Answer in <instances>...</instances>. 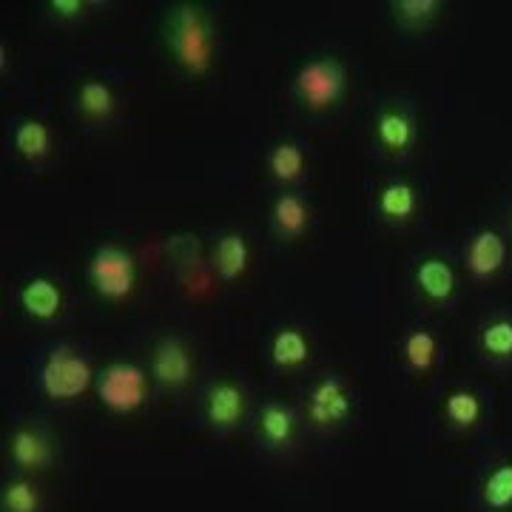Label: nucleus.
Returning <instances> with one entry per match:
<instances>
[{
  "label": "nucleus",
  "instance_id": "obj_1",
  "mask_svg": "<svg viewBox=\"0 0 512 512\" xmlns=\"http://www.w3.org/2000/svg\"><path fill=\"white\" fill-rule=\"evenodd\" d=\"M168 46L185 72L205 74L214 63L211 26L197 6L180 3L168 15Z\"/></svg>",
  "mask_w": 512,
  "mask_h": 512
},
{
  "label": "nucleus",
  "instance_id": "obj_2",
  "mask_svg": "<svg viewBox=\"0 0 512 512\" xmlns=\"http://www.w3.org/2000/svg\"><path fill=\"white\" fill-rule=\"evenodd\" d=\"M296 94L299 100L311 111H325L330 106H336L345 94L348 77L345 69L336 57H316L308 60L299 72H296Z\"/></svg>",
  "mask_w": 512,
  "mask_h": 512
},
{
  "label": "nucleus",
  "instance_id": "obj_3",
  "mask_svg": "<svg viewBox=\"0 0 512 512\" xmlns=\"http://www.w3.org/2000/svg\"><path fill=\"white\" fill-rule=\"evenodd\" d=\"M89 384H92V367L86 365L83 356H77L69 348L52 350L40 370V387L55 402L77 399L80 393L89 390Z\"/></svg>",
  "mask_w": 512,
  "mask_h": 512
},
{
  "label": "nucleus",
  "instance_id": "obj_4",
  "mask_svg": "<svg viewBox=\"0 0 512 512\" xmlns=\"http://www.w3.org/2000/svg\"><path fill=\"white\" fill-rule=\"evenodd\" d=\"M97 396L111 410L131 413L146 402V376L137 365H126V362L109 365L97 379Z\"/></svg>",
  "mask_w": 512,
  "mask_h": 512
},
{
  "label": "nucleus",
  "instance_id": "obj_5",
  "mask_svg": "<svg viewBox=\"0 0 512 512\" xmlns=\"http://www.w3.org/2000/svg\"><path fill=\"white\" fill-rule=\"evenodd\" d=\"M89 276H92V285L97 288V293H103L109 299H123L134 288L137 268H134L131 254L114 248V245H106L92 256Z\"/></svg>",
  "mask_w": 512,
  "mask_h": 512
},
{
  "label": "nucleus",
  "instance_id": "obj_6",
  "mask_svg": "<svg viewBox=\"0 0 512 512\" xmlns=\"http://www.w3.org/2000/svg\"><path fill=\"white\" fill-rule=\"evenodd\" d=\"M376 140L387 154H407L416 143V120L407 109L390 106L376 117Z\"/></svg>",
  "mask_w": 512,
  "mask_h": 512
},
{
  "label": "nucleus",
  "instance_id": "obj_7",
  "mask_svg": "<svg viewBox=\"0 0 512 512\" xmlns=\"http://www.w3.org/2000/svg\"><path fill=\"white\" fill-rule=\"evenodd\" d=\"M464 259H467V268L476 279H490L504 268L507 242L498 231H478L476 237L470 239Z\"/></svg>",
  "mask_w": 512,
  "mask_h": 512
},
{
  "label": "nucleus",
  "instance_id": "obj_8",
  "mask_svg": "<svg viewBox=\"0 0 512 512\" xmlns=\"http://www.w3.org/2000/svg\"><path fill=\"white\" fill-rule=\"evenodd\" d=\"M308 413L316 424H339L350 416V396L339 379H325L316 384L308 402Z\"/></svg>",
  "mask_w": 512,
  "mask_h": 512
},
{
  "label": "nucleus",
  "instance_id": "obj_9",
  "mask_svg": "<svg viewBox=\"0 0 512 512\" xmlns=\"http://www.w3.org/2000/svg\"><path fill=\"white\" fill-rule=\"evenodd\" d=\"M154 379L165 387H183L191 379V353L183 342L177 339H165L160 348L154 350Z\"/></svg>",
  "mask_w": 512,
  "mask_h": 512
},
{
  "label": "nucleus",
  "instance_id": "obj_10",
  "mask_svg": "<svg viewBox=\"0 0 512 512\" xmlns=\"http://www.w3.org/2000/svg\"><path fill=\"white\" fill-rule=\"evenodd\" d=\"M416 285L430 302L441 305V302H450L456 293V274L447 259L430 256V259H421L416 268Z\"/></svg>",
  "mask_w": 512,
  "mask_h": 512
},
{
  "label": "nucleus",
  "instance_id": "obj_11",
  "mask_svg": "<svg viewBox=\"0 0 512 512\" xmlns=\"http://www.w3.org/2000/svg\"><path fill=\"white\" fill-rule=\"evenodd\" d=\"M242 410H245V396H242L237 384L220 382L211 387L208 402H205V413H208V421L214 427H220V430L234 427L242 419Z\"/></svg>",
  "mask_w": 512,
  "mask_h": 512
},
{
  "label": "nucleus",
  "instance_id": "obj_12",
  "mask_svg": "<svg viewBox=\"0 0 512 512\" xmlns=\"http://www.w3.org/2000/svg\"><path fill=\"white\" fill-rule=\"evenodd\" d=\"M20 305L26 308L29 316H35V319H52L60 311V291H57V285L52 279L37 276V279L23 285Z\"/></svg>",
  "mask_w": 512,
  "mask_h": 512
},
{
  "label": "nucleus",
  "instance_id": "obj_13",
  "mask_svg": "<svg viewBox=\"0 0 512 512\" xmlns=\"http://www.w3.org/2000/svg\"><path fill=\"white\" fill-rule=\"evenodd\" d=\"M12 458L23 470H40L52 461V444L37 430H18L12 436Z\"/></svg>",
  "mask_w": 512,
  "mask_h": 512
},
{
  "label": "nucleus",
  "instance_id": "obj_14",
  "mask_svg": "<svg viewBox=\"0 0 512 512\" xmlns=\"http://www.w3.org/2000/svg\"><path fill=\"white\" fill-rule=\"evenodd\" d=\"M419 208V197H416V188L404 180L396 183H387L379 194V211H382L384 220L390 222H407Z\"/></svg>",
  "mask_w": 512,
  "mask_h": 512
},
{
  "label": "nucleus",
  "instance_id": "obj_15",
  "mask_svg": "<svg viewBox=\"0 0 512 512\" xmlns=\"http://www.w3.org/2000/svg\"><path fill=\"white\" fill-rule=\"evenodd\" d=\"M481 504L490 512L512 510V461H501L481 484Z\"/></svg>",
  "mask_w": 512,
  "mask_h": 512
},
{
  "label": "nucleus",
  "instance_id": "obj_16",
  "mask_svg": "<svg viewBox=\"0 0 512 512\" xmlns=\"http://www.w3.org/2000/svg\"><path fill=\"white\" fill-rule=\"evenodd\" d=\"M293 430H296V419L288 407L282 404H265L262 413H259V433L262 439L268 441L271 447H285L293 439Z\"/></svg>",
  "mask_w": 512,
  "mask_h": 512
},
{
  "label": "nucleus",
  "instance_id": "obj_17",
  "mask_svg": "<svg viewBox=\"0 0 512 512\" xmlns=\"http://www.w3.org/2000/svg\"><path fill=\"white\" fill-rule=\"evenodd\" d=\"M444 416L450 419V424H456L461 430H470L484 416V404H481V399L473 390H453L447 396V402H444Z\"/></svg>",
  "mask_w": 512,
  "mask_h": 512
},
{
  "label": "nucleus",
  "instance_id": "obj_18",
  "mask_svg": "<svg viewBox=\"0 0 512 512\" xmlns=\"http://www.w3.org/2000/svg\"><path fill=\"white\" fill-rule=\"evenodd\" d=\"M214 262H217V271H220L222 279H237L248 268V242L239 234H225L217 242Z\"/></svg>",
  "mask_w": 512,
  "mask_h": 512
},
{
  "label": "nucleus",
  "instance_id": "obj_19",
  "mask_svg": "<svg viewBox=\"0 0 512 512\" xmlns=\"http://www.w3.org/2000/svg\"><path fill=\"white\" fill-rule=\"evenodd\" d=\"M404 359L407 365L413 367L416 373H427L430 367L436 365L439 359V342L430 330H413L407 339H404Z\"/></svg>",
  "mask_w": 512,
  "mask_h": 512
},
{
  "label": "nucleus",
  "instance_id": "obj_20",
  "mask_svg": "<svg viewBox=\"0 0 512 512\" xmlns=\"http://www.w3.org/2000/svg\"><path fill=\"white\" fill-rule=\"evenodd\" d=\"M274 225L282 237H299L308 228V208L293 194H282L274 205Z\"/></svg>",
  "mask_w": 512,
  "mask_h": 512
},
{
  "label": "nucleus",
  "instance_id": "obj_21",
  "mask_svg": "<svg viewBox=\"0 0 512 512\" xmlns=\"http://www.w3.org/2000/svg\"><path fill=\"white\" fill-rule=\"evenodd\" d=\"M15 146L26 160H43L49 154V146H52V134L40 120H26L15 131Z\"/></svg>",
  "mask_w": 512,
  "mask_h": 512
},
{
  "label": "nucleus",
  "instance_id": "obj_22",
  "mask_svg": "<svg viewBox=\"0 0 512 512\" xmlns=\"http://www.w3.org/2000/svg\"><path fill=\"white\" fill-rule=\"evenodd\" d=\"M481 350L498 362L512 359V319L498 316L493 322H487L481 328Z\"/></svg>",
  "mask_w": 512,
  "mask_h": 512
},
{
  "label": "nucleus",
  "instance_id": "obj_23",
  "mask_svg": "<svg viewBox=\"0 0 512 512\" xmlns=\"http://www.w3.org/2000/svg\"><path fill=\"white\" fill-rule=\"evenodd\" d=\"M271 356H274L276 365L282 367L302 365L308 359V342H305V336L299 330H279L274 336V345H271Z\"/></svg>",
  "mask_w": 512,
  "mask_h": 512
},
{
  "label": "nucleus",
  "instance_id": "obj_24",
  "mask_svg": "<svg viewBox=\"0 0 512 512\" xmlns=\"http://www.w3.org/2000/svg\"><path fill=\"white\" fill-rule=\"evenodd\" d=\"M268 165H271L276 180L291 183V180H296L302 174V168H305V154H302V148L296 146V143H279L271 151Z\"/></svg>",
  "mask_w": 512,
  "mask_h": 512
},
{
  "label": "nucleus",
  "instance_id": "obj_25",
  "mask_svg": "<svg viewBox=\"0 0 512 512\" xmlns=\"http://www.w3.org/2000/svg\"><path fill=\"white\" fill-rule=\"evenodd\" d=\"M77 100H80V111L86 114V117H109L111 111H114V94L106 83H97V80H86L83 86H80V94H77Z\"/></svg>",
  "mask_w": 512,
  "mask_h": 512
},
{
  "label": "nucleus",
  "instance_id": "obj_26",
  "mask_svg": "<svg viewBox=\"0 0 512 512\" xmlns=\"http://www.w3.org/2000/svg\"><path fill=\"white\" fill-rule=\"evenodd\" d=\"M393 12H396V18H399L402 26L421 29L430 20L439 18L441 3L439 0H399V3H393Z\"/></svg>",
  "mask_w": 512,
  "mask_h": 512
},
{
  "label": "nucleus",
  "instance_id": "obj_27",
  "mask_svg": "<svg viewBox=\"0 0 512 512\" xmlns=\"http://www.w3.org/2000/svg\"><path fill=\"white\" fill-rule=\"evenodd\" d=\"M3 512H37L40 507V498L37 490L29 481H9L3 487Z\"/></svg>",
  "mask_w": 512,
  "mask_h": 512
},
{
  "label": "nucleus",
  "instance_id": "obj_28",
  "mask_svg": "<svg viewBox=\"0 0 512 512\" xmlns=\"http://www.w3.org/2000/svg\"><path fill=\"white\" fill-rule=\"evenodd\" d=\"M200 251V239L194 237V234H174V237L168 239V256H171L177 265H197Z\"/></svg>",
  "mask_w": 512,
  "mask_h": 512
},
{
  "label": "nucleus",
  "instance_id": "obj_29",
  "mask_svg": "<svg viewBox=\"0 0 512 512\" xmlns=\"http://www.w3.org/2000/svg\"><path fill=\"white\" fill-rule=\"evenodd\" d=\"M52 9L60 18H74V15L83 12V3L80 0H52Z\"/></svg>",
  "mask_w": 512,
  "mask_h": 512
}]
</instances>
